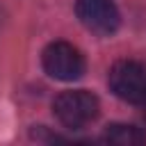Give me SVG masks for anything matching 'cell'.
I'll use <instances>...</instances> for the list:
<instances>
[{"label":"cell","instance_id":"cell-1","mask_svg":"<svg viewBox=\"0 0 146 146\" xmlns=\"http://www.w3.org/2000/svg\"><path fill=\"white\" fill-rule=\"evenodd\" d=\"M98 112H100V103L87 89L62 91L52 100V114H55V119L64 128H68V130H82L84 125H89L98 116Z\"/></svg>","mask_w":146,"mask_h":146},{"label":"cell","instance_id":"cell-2","mask_svg":"<svg viewBox=\"0 0 146 146\" xmlns=\"http://www.w3.org/2000/svg\"><path fill=\"white\" fill-rule=\"evenodd\" d=\"M107 84L116 98L130 105H146V64L119 59L107 73Z\"/></svg>","mask_w":146,"mask_h":146},{"label":"cell","instance_id":"cell-3","mask_svg":"<svg viewBox=\"0 0 146 146\" xmlns=\"http://www.w3.org/2000/svg\"><path fill=\"white\" fill-rule=\"evenodd\" d=\"M41 66L43 71L59 80V82H73L84 75L87 62L84 55L68 41H52L41 52Z\"/></svg>","mask_w":146,"mask_h":146},{"label":"cell","instance_id":"cell-4","mask_svg":"<svg viewBox=\"0 0 146 146\" xmlns=\"http://www.w3.org/2000/svg\"><path fill=\"white\" fill-rule=\"evenodd\" d=\"M75 16L98 36H110L121 25L119 7L112 0H75Z\"/></svg>","mask_w":146,"mask_h":146},{"label":"cell","instance_id":"cell-5","mask_svg":"<svg viewBox=\"0 0 146 146\" xmlns=\"http://www.w3.org/2000/svg\"><path fill=\"white\" fill-rule=\"evenodd\" d=\"M103 141L112 146H141L146 144V132L132 123H110L103 132Z\"/></svg>","mask_w":146,"mask_h":146}]
</instances>
